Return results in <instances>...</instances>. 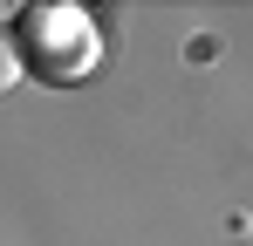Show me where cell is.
<instances>
[{
    "label": "cell",
    "mask_w": 253,
    "mask_h": 246,
    "mask_svg": "<svg viewBox=\"0 0 253 246\" xmlns=\"http://www.w3.org/2000/svg\"><path fill=\"white\" fill-rule=\"evenodd\" d=\"M21 21H28V35L14 41L21 62L35 55V69H48V76H76L83 62H96V35L76 7H21Z\"/></svg>",
    "instance_id": "6da1fadb"
},
{
    "label": "cell",
    "mask_w": 253,
    "mask_h": 246,
    "mask_svg": "<svg viewBox=\"0 0 253 246\" xmlns=\"http://www.w3.org/2000/svg\"><path fill=\"white\" fill-rule=\"evenodd\" d=\"M21 69H28V62H21L14 35H0V89H14V82H21Z\"/></svg>",
    "instance_id": "7a4b0ae2"
},
{
    "label": "cell",
    "mask_w": 253,
    "mask_h": 246,
    "mask_svg": "<svg viewBox=\"0 0 253 246\" xmlns=\"http://www.w3.org/2000/svg\"><path fill=\"white\" fill-rule=\"evenodd\" d=\"M7 14H14V7H0V21H7Z\"/></svg>",
    "instance_id": "3957f363"
}]
</instances>
